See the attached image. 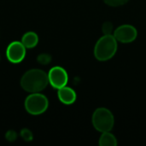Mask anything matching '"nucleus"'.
<instances>
[{
    "label": "nucleus",
    "mask_w": 146,
    "mask_h": 146,
    "mask_svg": "<svg viewBox=\"0 0 146 146\" xmlns=\"http://www.w3.org/2000/svg\"><path fill=\"white\" fill-rule=\"evenodd\" d=\"M48 74L40 69H32L24 74L21 80V87L28 92L35 93L43 91L48 85Z\"/></svg>",
    "instance_id": "obj_1"
},
{
    "label": "nucleus",
    "mask_w": 146,
    "mask_h": 146,
    "mask_svg": "<svg viewBox=\"0 0 146 146\" xmlns=\"http://www.w3.org/2000/svg\"><path fill=\"white\" fill-rule=\"evenodd\" d=\"M117 50V40L114 35H104L101 37L94 48V56L98 61L111 59Z\"/></svg>",
    "instance_id": "obj_2"
},
{
    "label": "nucleus",
    "mask_w": 146,
    "mask_h": 146,
    "mask_svg": "<svg viewBox=\"0 0 146 146\" xmlns=\"http://www.w3.org/2000/svg\"><path fill=\"white\" fill-rule=\"evenodd\" d=\"M92 121L95 129L102 133L110 132L115 124L112 112L106 108L97 109L92 115Z\"/></svg>",
    "instance_id": "obj_3"
},
{
    "label": "nucleus",
    "mask_w": 146,
    "mask_h": 146,
    "mask_svg": "<svg viewBox=\"0 0 146 146\" xmlns=\"http://www.w3.org/2000/svg\"><path fill=\"white\" fill-rule=\"evenodd\" d=\"M49 102L47 98L40 93L35 92L28 96L25 101V109L31 115H40L48 109Z\"/></svg>",
    "instance_id": "obj_4"
},
{
    "label": "nucleus",
    "mask_w": 146,
    "mask_h": 146,
    "mask_svg": "<svg viewBox=\"0 0 146 146\" xmlns=\"http://www.w3.org/2000/svg\"><path fill=\"white\" fill-rule=\"evenodd\" d=\"M138 32L132 25L125 24L117 27L114 32V37L117 42L123 44H128L134 41L137 38Z\"/></svg>",
    "instance_id": "obj_5"
},
{
    "label": "nucleus",
    "mask_w": 146,
    "mask_h": 146,
    "mask_svg": "<svg viewBox=\"0 0 146 146\" xmlns=\"http://www.w3.org/2000/svg\"><path fill=\"white\" fill-rule=\"evenodd\" d=\"M49 83L56 89L65 86L68 80V76L64 68L61 67L52 68L48 74Z\"/></svg>",
    "instance_id": "obj_6"
},
{
    "label": "nucleus",
    "mask_w": 146,
    "mask_h": 146,
    "mask_svg": "<svg viewBox=\"0 0 146 146\" xmlns=\"http://www.w3.org/2000/svg\"><path fill=\"white\" fill-rule=\"evenodd\" d=\"M7 58L12 63L21 62L26 56V47L21 42H12L6 50Z\"/></svg>",
    "instance_id": "obj_7"
},
{
    "label": "nucleus",
    "mask_w": 146,
    "mask_h": 146,
    "mask_svg": "<svg viewBox=\"0 0 146 146\" xmlns=\"http://www.w3.org/2000/svg\"><path fill=\"white\" fill-rule=\"evenodd\" d=\"M58 98L62 104L69 105L75 102L76 93L72 88L67 87L65 86L58 89Z\"/></svg>",
    "instance_id": "obj_8"
},
{
    "label": "nucleus",
    "mask_w": 146,
    "mask_h": 146,
    "mask_svg": "<svg viewBox=\"0 0 146 146\" xmlns=\"http://www.w3.org/2000/svg\"><path fill=\"white\" fill-rule=\"evenodd\" d=\"M38 42V37L33 32H28L25 33L22 37V41H21L24 46L28 49L35 47Z\"/></svg>",
    "instance_id": "obj_9"
},
{
    "label": "nucleus",
    "mask_w": 146,
    "mask_h": 146,
    "mask_svg": "<svg viewBox=\"0 0 146 146\" xmlns=\"http://www.w3.org/2000/svg\"><path fill=\"white\" fill-rule=\"evenodd\" d=\"M100 146H115L117 145L116 138L110 132L103 133L98 142Z\"/></svg>",
    "instance_id": "obj_10"
},
{
    "label": "nucleus",
    "mask_w": 146,
    "mask_h": 146,
    "mask_svg": "<svg viewBox=\"0 0 146 146\" xmlns=\"http://www.w3.org/2000/svg\"><path fill=\"white\" fill-rule=\"evenodd\" d=\"M129 0H104V2L112 7H118L127 3Z\"/></svg>",
    "instance_id": "obj_11"
},
{
    "label": "nucleus",
    "mask_w": 146,
    "mask_h": 146,
    "mask_svg": "<svg viewBox=\"0 0 146 146\" xmlns=\"http://www.w3.org/2000/svg\"><path fill=\"white\" fill-rule=\"evenodd\" d=\"M113 32V25L111 22H105L103 25V33L104 35L112 34Z\"/></svg>",
    "instance_id": "obj_12"
},
{
    "label": "nucleus",
    "mask_w": 146,
    "mask_h": 146,
    "mask_svg": "<svg viewBox=\"0 0 146 146\" xmlns=\"http://www.w3.org/2000/svg\"><path fill=\"white\" fill-rule=\"evenodd\" d=\"M51 60V57L50 56L47 55V54H41L38 56V62L43 65H45V64H48Z\"/></svg>",
    "instance_id": "obj_13"
},
{
    "label": "nucleus",
    "mask_w": 146,
    "mask_h": 146,
    "mask_svg": "<svg viewBox=\"0 0 146 146\" xmlns=\"http://www.w3.org/2000/svg\"><path fill=\"white\" fill-rule=\"evenodd\" d=\"M21 137L23 138V139L26 140V141H30V140L33 139V134H32V133H31L29 130H27V129H23V130L21 131Z\"/></svg>",
    "instance_id": "obj_14"
},
{
    "label": "nucleus",
    "mask_w": 146,
    "mask_h": 146,
    "mask_svg": "<svg viewBox=\"0 0 146 146\" xmlns=\"http://www.w3.org/2000/svg\"><path fill=\"white\" fill-rule=\"evenodd\" d=\"M6 138H7V139L11 140V141H12V140H15V138H16L15 133V132H12V131L9 132V133H7V135H6Z\"/></svg>",
    "instance_id": "obj_15"
},
{
    "label": "nucleus",
    "mask_w": 146,
    "mask_h": 146,
    "mask_svg": "<svg viewBox=\"0 0 146 146\" xmlns=\"http://www.w3.org/2000/svg\"><path fill=\"white\" fill-rule=\"evenodd\" d=\"M0 61H1V56H0Z\"/></svg>",
    "instance_id": "obj_16"
}]
</instances>
